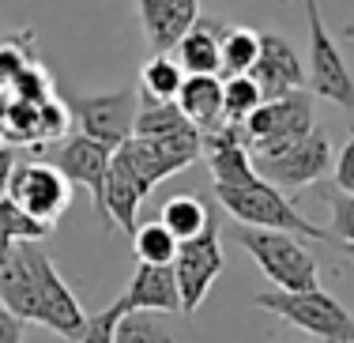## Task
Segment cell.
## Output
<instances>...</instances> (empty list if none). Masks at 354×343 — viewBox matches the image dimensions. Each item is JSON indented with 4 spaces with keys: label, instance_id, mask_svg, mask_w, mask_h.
I'll list each match as a JSON object with an SVG mask.
<instances>
[{
    "label": "cell",
    "instance_id": "22",
    "mask_svg": "<svg viewBox=\"0 0 354 343\" xmlns=\"http://www.w3.org/2000/svg\"><path fill=\"white\" fill-rule=\"evenodd\" d=\"M181 83H185V72L174 61V53H155L140 72V98H147V102H177Z\"/></svg>",
    "mask_w": 354,
    "mask_h": 343
},
{
    "label": "cell",
    "instance_id": "11",
    "mask_svg": "<svg viewBox=\"0 0 354 343\" xmlns=\"http://www.w3.org/2000/svg\"><path fill=\"white\" fill-rule=\"evenodd\" d=\"M46 163H53L57 170L72 181V189H87V196H91V204H95L102 227L113 230L109 219H106V178H109L113 151L102 147V144H95V140H87V136H68L49 151Z\"/></svg>",
    "mask_w": 354,
    "mask_h": 343
},
{
    "label": "cell",
    "instance_id": "2",
    "mask_svg": "<svg viewBox=\"0 0 354 343\" xmlns=\"http://www.w3.org/2000/svg\"><path fill=\"white\" fill-rule=\"evenodd\" d=\"M215 200L226 207V215H234L245 227L283 230V234H298V238H313V241L332 238V230H324L313 219H306L298 212V204H290V196L279 192L275 185H268L260 174L252 181H245V185H215Z\"/></svg>",
    "mask_w": 354,
    "mask_h": 343
},
{
    "label": "cell",
    "instance_id": "36",
    "mask_svg": "<svg viewBox=\"0 0 354 343\" xmlns=\"http://www.w3.org/2000/svg\"><path fill=\"white\" fill-rule=\"evenodd\" d=\"M12 170H15V155L8 147H0V196L8 192V181H12Z\"/></svg>",
    "mask_w": 354,
    "mask_h": 343
},
{
    "label": "cell",
    "instance_id": "5",
    "mask_svg": "<svg viewBox=\"0 0 354 343\" xmlns=\"http://www.w3.org/2000/svg\"><path fill=\"white\" fill-rule=\"evenodd\" d=\"M238 241L252 261H257L260 272L275 283V290H317L320 287L317 257L294 234L245 227L238 234Z\"/></svg>",
    "mask_w": 354,
    "mask_h": 343
},
{
    "label": "cell",
    "instance_id": "25",
    "mask_svg": "<svg viewBox=\"0 0 354 343\" xmlns=\"http://www.w3.org/2000/svg\"><path fill=\"white\" fill-rule=\"evenodd\" d=\"M177 245H181V241H177L158 219H147V223H140V227L132 230V253H136L140 264L170 268L174 257H177Z\"/></svg>",
    "mask_w": 354,
    "mask_h": 343
},
{
    "label": "cell",
    "instance_id": "12",
    "mask_svg": "<svg viewBox=\"0 0 354 343\" xmlns=\"http://www.w3.org/2000/svg\"><path fill=\"white\" fill-rule=\"evenodd\" d=\"M113 158L140 181L143 192H151L158 181H166L170 174L185 170L200 158L196 147H177V144H158V140H140L132 136L129 144H121L113 151Z\"/></svg>",
    "mask_w": 354,
    "mask_h": 343
},
{
    "label": "cell",
    "instance_id": "24",
    "mask_svg": "<svg viewBox=\"0 0 354 343\" xmlns=\"http://www.w3.org/2000/svg\"><path fill=\"white\" fill-rule=\"evenodd\" d=\"M218 53H223V80L249 76L257 57H260V35L249 27H223Z\"/></svg>",
    "mask_w": 354,
    "mask_h": 343
},
{
    "label": "cell",
    "instance_id": "17",
    "mask_svg": "<svg viewBox=\"0 0 354 343\" xmlns=\"http://www.w3.org/2000/svg\"><path fill=\"white\" fill-rule=\"evenodd\" d=\"M223 27H226L223 19H204L200 15L196 27L174 46V61L181 64L185 76H223V53H218Z\"/></svg>",
    "mask_w": 354,
    "mask_h": 343
},
{
    "label": "cell",
    "instance_id": "37",
    "mask_svg": "<svg viewBox=\"0 0 354 343\" xmlns=\"http://www.w3.org/2000/svg\"><path fill=\"white\" fill-rule=\"evenodd\" d=\"M309 343H324V340H309Z\"/></svg>",
    "mask_w": 354,
    "mask_h": 343
},
{
    "label": "cell",
    "instance_id": "16",
    "mask_svg": "<svg viewBox=\"0 0 354 343\" xmlns=\"http://www.w3.org/2000/svg\"><path fill=\"white\" fill-rule=\"evenodd\" d=\"M140 140H158V144H177V147H204L200 129L189 121L177 102H147L140 98V113H136V132Z\"/></svg>",
    "mask_w": 354,
    "mask_h": 343
},
{
    "label": "cell",
    "instance_id": "33",
    "mask_svg": "<svg viewBox=\"0 0 354 343\" xmlns=\"http://www.w3.org/2000/svg\"><path fill=\"white\" fill-rule=\"evenodd\" d=\"M30 64V57L23 53V49H15L12 41H0V87L12 91L15 80L23 76V68Z\"/></svg>",
    "mask_w": 354,
    "mask_h": 343
},
{
    "label": "cell",
    "instance_id": "26",
    "mask_svg": "<svg viewBox=\"0 0 354 343\" xmlns=\"http://www.w3.org/2000/svg\"><path fill=\"white\" fill-rule=\"evenodd\" d=\"M166 313H147V309H129L117 321L113 343H177L170 324L162 321Z\"/></svg>",
    "mask_w": 354,
    "mask_h": 343
},
{
    "label": "cell",
    "instance_id": "8",
    "mask_svg": "<svg viewBox=\"0 0 354 343\" xmlns=\"http://www.w3.org/2000/svg\"><path fill=\"white\" fill-rule=\"evenodd\" d=\"M306 15H309V72H306L309 91L317 98L343 106V110H354V76L347 61H343V53L335 49L324 19H320L317 0H306Z\"/></svg>",
    "mask_w": 354,
    "mask_h": 343
},
{
    "label": "cell",
    "instance_id": "3",
    "mask_svg": "<svg viewBox=\"0 0 354 343\" xmlns=\"http://www.w3.org/2000/svg\"><path fill=\"white\" fill-rule=\"evenodd\" d=\"M252 306L283 317L286 324L309 332L324 343H354V317L328 290H264L252 295Z\"/></svg>",
    "mask_w": 354,
    "mask_h": 343
},
{
    "label": "cell",
    "instance_id": "23",
    "mask_svg": "<svg viewBox=\"0 0 354 343\" xmlns=\"http://www.w3.org/2000/svg\"><path fill=\"white\" fill-rule=\"evenodd\" d=\"M49 230L53 227L30 219V215L19 212L8 196H0V268L8 264V257H12V249L19 245V241H46Z\"/></svg>",
    "mask_w": 354,
    "mask_h": 343
},
{
    "label": "cell",
    "instance_id": "15",
    "mask_svg": "<svg viewBox=\"0 0 354 343\" xmlns=\"http://www.w3.org/2000/svg\"><path fill=\"white\" fill-rule=\"evenodd\" d=\"M200 0H140L143 38L155 53H174V46L196 27Z\"/></svg>",
    "mask_w": 354,
    "mask_h": 343
},
{
    "label": "cell",
    "instance_id": "14",
    "mask_svg": "<svg viewBox=\"0 0 354 343\" xmlns=\"http://www.w3.org/2000/svg\"><path fill=\"white\" fill-rule=\"evenodd\" d=\"M200 158H207L215 185H245L257 178V163L249 155V140L241 124H223L218 132H207Z\"/></svg>",
    "mask_w": 354,
    "mask_h": 343
},
{
    "label": "cell",
    "instance_id": "27",
    "mask_svg": "<svg viewBox=\"0 0 354 343\" xmlns=\"http://www.w3.org/2000/svg\"><path fill=\"white\" fill-rule=\"evenodd\" d=\"M264 102V91L257 87L252 76H230L223 80V117L226 124H245Z\"/></svg>",
    "mask_w": 354,
    "mask_h": 343
},
{
    "label": "cell",
    "instance_id": "20",
    "mask_svg": "<svg viewBox=\"0 0 354 343\" xmlns=\"http://www.w3.org/2000/svg\"><path fill=\"white\" fill-rule=\"evenodd\" d=\"M147 200V192L140 189V181L124 170L121 163H109V178H106V219L109 227H121L124 234H132L140 227V207Z\"/></svg>",
    "mask_w": 354,
    "mask_h": 343
},
{
    "label": "cell",
    "instance_id": "34",
    "mask_svg": "<svg viewBox=\"0 0 354 343\" xmlns=\"http://www.w3.org/2000/svg\"><path fill=\"white\" fill-rule=\"evenodd\" d=\"M332 181H335V192H347V196H354V136L339 147V155H335Z\"/></svg>",
    "mask_w": 354,
    "mask_h": 343
},
{
    "label": "cell",
    "instance_id": "6",
    "mask_svg": "<svg viewBox=\"0 0 354 343\" xmlns=\"http://www.w3.org/2000/svg\"><path fill=\"white\" fill-rule=\"evenodd\" d=\"M174 279H177V295H181V313H196L204 306L207 290L215 287V279L223 275L226 257H223V241H218V219L207 223L204 234L181 241L174 257Z\"/></svg>",
    "mask_w": 354,
    "mask_h": 343
},
{
    "label": "cell",
    "instance_id": "9",
    "mask_svg": "<svg viewBox=\"0 0 354 343\" xmlns=\"http://www.w3.org/2000/svg\"><path fill=\"white\" fill-rule=\"evenodd\" d=\"M80 136L95 140V144L117 151L121 144H129L136 132V113H140V95L136 91H113V95H91V98H75L68 106Z\"/></svg>",
    "mask_w": 354,
    "mask_h": 343
},
{
    "label": "cell",
    "instance_id": "31",
    "mask_svg": "<svg viewBox=\"0 0 354 343\" xmlns=\"http://www.w3.org/2000/svg\"><path fill=\"white\" fill-rule=\"evenodd\" d=\"M12 95L19 98V102L41 106V102H49V98H53L57 91H53V83H49V76H46V68H38V64H27V68H23V76L15 80Z\"/></svg>",
    "mask_w": 354,
    "mask_h": 343
},
{
    "label": "cell",
    "instance_id": "7",
    "mask_svg": "<svg viewBox=\"0 0 354 343\" xmlns=\"http://www.w3.org/2000/svg\"><path fill=\"white\" fill-rule=\"evenodd\" d=\"M4 196L19 212H27L30 219L53 227L72 204V181L53 163H46V158H38V163H15Z\"/></svg>",
    "mask_w": 354,
    "mask_h": 343
},
{
    "label": "cell",
    "instance_id": "4",
    "mask_svg": "<svg viewBox=\"0 0 354 343\" xmlns=\"http://www.w3.org/2000/svg\"><path fill=\"white\" fill-rule=\"evenodd\" d=\"M313 129L317 124H313V95L309 91H294V95H283V98H264L260 110L241 124L252 163L283 155L286 147H294Z\"/></svg>",
    "mask_w": 354,
    "mask_h": 343
},
{
    "label": "cell",
    "instance_id": "19",
    "mask_svg": "<svg viewBox=\"0 0 354 343\" xmlns=\"http://www.w3.org/2000/svg\"><path fill=\"white\" fill-rule=\"evenodd\" d=\"M177 110L200 129V136L218 132L226 124L223 117V76H185L177 91Z\"/></svg>",
    "mask_w": 354,
    "mask_h": 343
},
{
    "label": "cell",
    "instance_id": "21",
    "mask_svg": "<svg viewBox=\"0 0 354 343\" xmlns=\"http://www.w3.org/2000/svg\"><path fill=\"white\" fill-rule=\"evenodd\" d=\"M212 219H215L212 207H207L204 196H196V192H177V196H170L162 204V215H158V223H162L177 241H189V238H196V234H204Z\"/></svg>",
    "mask_w": 354,
    "mask_h": 343
},
{
    "label": "cell",
    "instance_id": "28",
    "mask_svg": "<svg viewBox=\"0 0 354 343\" xmlns=\"http://www.w3.org/2000/svg\"><path fill=\"white\" fill-rule=\"evenodd\" d=\"M0 132H4V140H12V144H30V147H38V144H41L38 106L19 102V98H15L12 110H8L4 121H0Z\"/></svg>",
    "mask_w": 354,
    "mask_h": 343
},
{
    "label": "cell",
    "instance_id": "29",
    "mask_svg": "<svg viewBox=\"0 0 354 343\" xmlns=\"http://www.w3.org/2000/svg\"><path fill=\"white\" fill-rule=\"evenodd\" d=\"M68 124H72V110L61 102V98H49V102H41L38 106V129H41V144H38V151L46 144H57V140H64V132H68Z\"/></svg>",
    "mask_w": 354,
    "mask_h": 343
},
{
    "label": "cell",
    "instance_id": "18",
    "mask_svg": "<svg viewBox=\"0 0 354 343\" xmlns=\"http://www.w3.org/2000/svg\"><path fill=\"white\" fill-rule=\"evenodd\" d=\"M129 309H147V313H181V295H177L174 268H155V264H136L129 290H124Z\"/></svg>",
    "mask_w": 354,
    "mask_h": 343
},
{
    "label": "cell",
    "instance_id": "35",
    "mask_svg": "<svg viewBox=\"0 0 354 343\" xmlns=\"http://www.w3.org/2000/svg\"><path fill=\"white\" fill-rule=\"evenodd\" d=\"M23 328H27V324L0 302V343H23Z\"/></svg>",
    "mask_w": 354,
    "mask_h": 343
},
{
    "label": "cell",
    "instance_id": "13",
    "mask_svg": "<svg viewBox=\"0 0 354 343\" xmlns=\"http://www.w3.org/2000/svg\"><path fill=\"white\" fill-rule=\"evenodd\" d=\"M264 98H283L294 91H306V68H301L294 46L279 35H260V57L249 72Z\"/></svg>",
    "mask_w": 354,
    "mask_h": 343
},
{
    "label": "cell",
    "instance_id": "30",
    "mask_svg": "<svg viewBox=\"0 0 354 343\" xmlns=\"http://www.w3.org/2000/svg\"><path fill=\"white\" fill-rule=\"evenodd\" d=\"M129 313V306H124V298H117L113 306H106L102 313H95V317H87V328H83V336L75 340V343H113L117 336V321Z\"/></svg>",
    "mask_w": 354,
    "mask_h": 343
},
{
    "label": "cell",
    "instance_id": "32",
    "mask_svg": "<svg viewBox=\"0 0 354 343\" xmlns=\"http://www.w3.org/2000/svg\"><path fill=\"white\" fill-rule=\"evenodd\" d=\"M332 238L354 257V196L347 192H332Z\"/></svg>",
    "mask_w": 354,
    "mask_h": 343
},
{
    "label": "cell",
    "instance_id": "10",
    "mask_svg": "<svg viewBox=\"0 0 354 343\" xmlns=\"http://www.w3.org/2000/svg\"><path fill=\"white\" fill-rule=\"evenodd\" d=\"M328 166H332V140H328L324 129H313L294 147H286L283 155L260 158L257 174L279 192H298V189L317 185V181L328 174Z\"/></svg>",
    "mask_w": 354,
    "mask_h": 343
},
{
    "label": "cell",
    "instance_id": "1",
    "mask_svg": "<svg viewBox=\"0 0 354 343\" xmlns=\"http://www.w3.org/2000/svg\"><path fill=\"white\" fill-rule=\"evenodd\" d=\"M0 302L23 324H41L68 343H75L87 328V313L41 241H19L12 249L8 264L0 268Z\"/></svg>",
    "mask_w": 354,
    "mask_h": 343
}]
</instances>
